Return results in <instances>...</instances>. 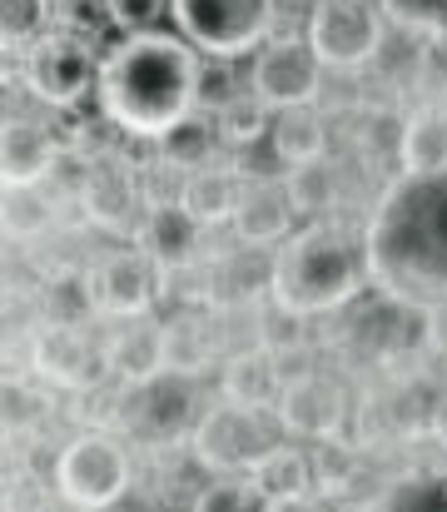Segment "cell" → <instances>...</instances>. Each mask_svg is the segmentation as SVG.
<instances>
[{
  "mask_svg": "<svg viewBox=\"0 0 447 512\" xmlns=\"http://www.w3.org/2000/svg\"><path fill=\"white\" fill-rule=\"evenodd\" d=\"M254 493L264 498V508H298L313 488V458L298 443H269L254 468H249Z\"/></svg>",
  "mask_w": 447,
  "mask_h": 512,
  "instance_id": "d6986e66",
  "label": "cell"
},
{
  "mask_svg": "<svg viewBox=\"0 0 447 512\" xmlns=\"http://www.w3.org/2000/svg\"><path fill=\"white\" fill-rule=\"evenodd\" d=\"M239 194H244V179L229 165H199L179 179V204L204 224V229H219V224H234V209H239Z\"/></svg>",
  "mask_w": 447,
  "mask_h": 512,
  "instance_id": "44dd1931",
  "label": "cell"
},
{
  "mask_svg": "<svg viewBox=\"0 0 447 512\" xmlns=\"http://www.w3.org/2000/svg\"><path fill=\"white\" fill-rule=\"evenodd\" d=\"M209 358H214V339H209V324L199 314H174L164 324V368L169 373L204 378Z\"/></svg>",
  "mask_w": 447,
  "mask_h": 512,
  "instance_id": "d4e9b609",
  "label": "cell"
},
{
  "mask_svg": "<svg viewBox=\"0 0 447 512\" xmlns=\"http://www.w3.org/2000/svg\"><path fill=\"white\" fill-rule=\"evenodd\" d=\"M373 508H447V483L438 473H413L393 493L373 498Z\"/></svg>",
  "mask_w": 447,
  "mask_h": 512,
  "instance_id": "4dcf8cb0",
  "label": "cell"
},
{
  "mask_svg": "<svg viewBox=\"0 0 447 512\" xmlns=\"http://www.w3.org/2000/svg\"><path fill=\"white\" fill-rule=\"evenodd\" d=\"M30 373L40 383L85 393L105 373V348H95V343L85 339V324H55V319H45L30 334Z\"/></svg>",
  "mask_w": 447,
  "mask_h": 512,
  "instance_id": "7c38bea8",
  "label": "cell"
},
{
  "mask_svg": "<svg viewBox=\"0 0 447 512\" xmlns=\"http://www.w3.org/2000/svg\"><path fill=\"white\" fill-rule=\"evenodd\" d=\"M274 423L294 438H338L343 428V388L323 373H298V378H284V393L274 403Z\"/></svg>",
  "mask_w": 447,
  "mask_h": 512,
  "instance_id": "4fadbf2b",
  "label": "cell"
},
{
  "mask_svg": "<svg viewBox=\"0 0 447 512\" xmlns=\"http://www.w3.org/2000/svg\"><path fill=\"white\" fill-rule=\"evenodd\" d=\"M169 0H105V15L110 25H120L125 35H140V30H154L159 15H164Z\"/></svg>",
  "mask_w": 447,
  "mask_h": 512,
  "instance_id": "836d02e7",
  "label": "cell"
},
{
  "mask_svg": "<svg viewBox=\"0 0 447 512\" xmlns=\"http://www.w3.org/2000/svg\"><path fill=\"white\" fill-rule=\"evenodd\" d=\"M90 289H95V309L105 319H140L154 309L159 289H164V269L159 259L149 254L145 244H125V249H110L95 274H90Z\"/></svg>",
  "mask_w": 447,
  "mask_h": 512,
  "instance_id": "8fae6325",
  "label": "cell"
},
{
  "mask_svg": "<svg viewBox=\"0 0 447 512\" xmlns=\"http://www.w3.org/2000/svg\"><path fill=\"white\" fill-rule=\"evenodd\" d=\"M194 383L199 378H184V373H159L140 388H125V408H120V423L154 448H169L179 438L194 433L199 423V398H194Z\"/></svg>",
  "mask_w": 447,
  "mask_h": 512,
  "instance_id": "9c48e42d",
  "label": "cell"
},
{
  "mask_svg": "<svg viewBox=\"0 0 447 512\" xmlns=\"http://www.w3.org/2000/svg\"><path fill=\"white\" fill-rule=\"evenodd\" d=\"M45 35H50V0H5V45L15 55H25Z\"/></svg>",
  "mask_w": 447,
  "mask_h": 512,
  "instance_id": "f546056e",
  "label": "cell"
},
{
  "mask_svg": "<svg viewBox=\"0 0 447 512\" xmlns=\"http://www.w3.org/2000/svg\"><path fill=\"white\" fill-rule=\"evenodd\" d=\"M40 304H45V319H55V324H85L90 314H100L90 279H75V274H60V279L45 289Z\"/></svg>",
  "mask_w": 447,
  "mask_h": 512,
  "instance_id": "83f0119b",
  "label": "cell"
},
{
  "mask_svg": "<svg viewBox=\"0 0 447 512\" xmlns=\"http://www.w3.org/2000/svg\"><path fill=\"white\" fill-rule=\"evenodd\" d=\"M373 284L403 309L447 304V174L403 170L373 204L368 229Z\"/></svg>",
  "mask_w": 447,
  "mask_h": 512,
  "instance_id": "6da1fadb",
  "label": "cell"
},
{
  "mask_svg": "<svg viewBox=\"0 0 447 512\" xmlns=\"http://www.w3.org/2000/svg\"><path fill=\"white\" fill-rule=\"evenodd\" d=\"M105 373L125 388H140L149 378L169 373L164 368V324H154L149 314L115 319V334L105 343Z\"/></svg>",
  "mask_w": 447,
  "mask_h": 512,
  "instance_id": "e0dca14e",
  "label": "cell"
},
{
  "mask_svg": "<svg viewBox=\"0 0 447 512\" xmlns=\"http://www.w3.org/2000/svg\"><path fill=\"white\" fill-rule=\"evenodd\" d=\"M234 60H219V55H204V75H199V110H224L234 95H244L239 85H234Z\"/></svg>",
  "mask_w": 447,
  "mask_h": 512,
  "instance_id": "1f68e13d",
  "label": "cell"
},
{
  "mask_svg": "<svg viewBox=\"0 0 447 512\" xmlns=\"http://www.w3.org/2000/svg\"><path fill=\"white\" fill-rule=\"evenodd\" d=\"M219 135H224V145H234V150H249V145H259V140H269V130H274V105L269 100H259L254 90L249 95H234L219 115Z\"/></svg>",
  "mask_w": 447,
  "mask_h": 512,
  "instance_id": "484cf974",
  "label": "cell"
},
{
  "mask_svg": "<svg viewBox=\"0 0 447 512\" xmlns=\"http://www.w3.org/2000/svg\"><path fill=\"white\" fill-rule=\"evenodd\" d=\"M269 428H264V413L259 408H239V403H209L189 433V448H194V463L229 478V473H249L254 458L269 448Z\"/></svg>",
  "mask_w": 447,
  "mask_h": 512,
  "instance_id": "ba28073f",
  "label": "cell"
},
{
  "mask_svg": "<svg viewBox=\"0 0 447 512\" xmlns=\"http://www.w3.org/2000/svg\"><path fill=\"white\" fill-rule=\"evenodd\" d=\"M398 160L413 174H447V110H413L398 135Z\"/></svg>",
  "mask_w": 447,
  "mask_h": 512,
  "instance_id": "603a6c76",
  "label": "cell"
},
{
  "mask_svg": "<svg viewBox=\"0 0 447 512\" xmlns=\"http://www.w3.org/2000/svg\"><path fill=\"white\" fill-rule=\"evenodd\" d=\"M219 393L239 408H259V413H274L279 393H284V368L269 348H249V353H234L224 363V378H219Z\"/></svg>",
  "mask_w": 447,
  "mask_h": 512,
  "instance_id": "ffe728a7",
  "label": "cell"
},
{
  "mask_svg": "<svg viewBox=\"0 0 447 512\" xmlns=\"http://www.w3.org/2000/svg\"><path fill=\"white\" fill-rule=\"evenodd\" d=\"M269 150L279 165H308L328 155V125L313 105L294 110H274V130H269Z\"/></svg>",
  "mask_w": 447,
  "mask_h": 512,
  "instance_id": "7402d4cb",
  "label": "cell"
},
{
  "mask_svg": "<svg viewBox=\"0 0 447 512\" xmlns=\"http://www.w3.org/2000/svg\"><path fill=\"white\" fill-rule=\"evenodd\" d=\"M60 165V140L50 125H35L25 115L5 120V189H35Z\"/></svg>",
  "mask_w": 447,
  "mask_h": 512,
  "instance_id": "ac0fdd59",
  "label": "cell"
},
{
  "mask_svg": "<svg viewBox=\"0 0 447 512\" xmlns=\"http://www.w3.org/2000/svg\"><path fill=\"white\" fill-rule=\"evenodd\" d=\"M135 239L159 259L164 274H174V269H194V264H199L204 224H199L179 199H149L145 219H140V229H135Z\"/></svg>",
  "mask_w": 447,
  "mask_h": 512,
  "instance_id": "2e32d148",
  "label": "cell"
},
{
  "mask_svg": "<svg viewBox=\"0 0 447 512\" xmlns=\"http://www.w3.org/2000/svg\"><path fill=\"white\" fill-rule=\"evenodd\" d=\"M289 194H294L298 214H313L323 219L333 204H338V174L328 170L323 160H308V165H289Z\"/></svg>",
  "mask_w": 447,
  "mask_h": 512,
  "instance_id": "4316f807",
  "label": "cell"
},
{
  "mask_svg": "<svg viewBox=\"0 0 447 512\" xmlns=\"http://www.w3.org/2000/svg\"><path fill=\"white\" fill-rule=\"evenodd\" d=\"M204 50L189 35L169 30H140L125 35L105 60L95 80L100 115L130 135V140H164L179 120L199 110V75Z\"/></svg>",
  "mask_w": 447,
  "mask_h": 512,
  "instance_id": "7a4b0ae2",
  "label": "cell"
},
{
  "mask_svg": "<svg viewBox=\"0 0 447 512\" xmlns=\"http://www.w3.org/2000/svg\"><path fill=\"white\" fill-rule=\"evenodd\" d=\"M308 40L328 70H363L388 40V15L378 0H313Z\"/></svg>",
  "mask_w": 447,
  "mask_h": 512,
  "instance_id": "8992f818",
  "label": "cell"
},
{
  "mask_svg": "<svg viewBox=\"0 0 447 512\" xmlns=\"http://www.w3.org/2000/svg\"><path fill=\"white\" fill-rule=\"evenodd\" d=\"M294 194H289V179H274V174H254L244 179V194H239V209H234V234L254 249H279L289 234H294Z\"/></svg>",
  "mask_w": 447,
  "mask_h": 512,
  "instance_id": "9a60e30c",
  "label": "cell"
},
{
  "mask_svg": "<svg viewBox=\"0 0 447 512\" xmlns=\"http://www.w3.org/2000/svg\"><path fill=\"white\" fill-rule=\"evenodd\" d=\"M45 224H50V204H45L40 184L35 189H5V234L15 244L45 234Z\"/></svg>",
  "mask_w": 447,
  "mask_h": 512,
  "instance_id": "f1b7e54d",
  "label": "cell"
},
{
  "mask_svg": "<svg viewBox=\"0 0 447 512\" xmlns=\"http://www.w3.org/2000/svg\"><path fill=\"white\" fill-rule=\"evenodd\" d=\"M363 284H373L368 244L338 219H313L308 229H294L269 264V299L289 319H318L348 309Z\"/></svg>",
  "mask_w": 447,
  "mask_h": 512,
  "instance_id": "3957f363",
  "label": "cell"
},
{
  "mask_svg": "<svg viewBox=\"0 0 447 512\" xmlns=\"http://www.w3.org/2000/svg\"><path fill=\"white\" fill-rule=\"evenodd\" d=\"M169 15L204 55L239 60L274 35L279 0H169Z\"/></svg>",
  "mask_w": 447,
  "mask_h": 512,
  "instance_id": "5b68a950",
  "label": "cell"
},
{
  "mask_svg": "<svg viewBox=\"0 0 447 512\" xmlns=\"http://www.w3.org/2000/svg\"><path fill=\"white\" fill-rule=\"evenodd\" d=\"M20 60H25V65H20L25 90H30L40 105H50V110H75V105L90 95V85L100 80L90 50H85L75 35H60V30H50L45 40H35Z\"/></svg>",
  "mask_w": 447,
  "mask_h": 512,
  "instance_id": "30bf717a",
  "label": "cell"
},
{
  "mask_svg": "<svg viewBox=\"0 0 447 512\" xmlns=\"http://www.w3.org/2000/svg\"><path fill=\"white\" fill-rule=\"evenodd\" d=\"M199 508L204 512H244V508H264V498L254 493V483H249V488H239V483H219V488H209V493L199 498Z\"/></svg>",
  "mask_w": 447,
  "mask_h": 512,
  "instance_id": "e575fe53",
  "label": "cell"
},
{
  "mask_svg": "<svg viewBox=\"0 0 447 512\" xmlns=\"http://www.w3.org/2000/svg\"><path fill=\"white\" fill-rule=\"evenodd\" d=\"M145 189H140V174L130 170L125 160H95L85 184H80V209L90 214L95 229L105 234H130L140 229L135 214L145 209Z\"/></svg>",
  "mask_w": 447,
  "mask_h": 512,
  "instance_id": "5bb4252c",
  "label": "cell"
},
{
  "mask_svg": "<svg viewBox=\"0 0 447 512\" xmlns=\"http://www.w3.org/2000/svg\"><path fill=\"white\" fill-rule=\"evenodd\" d=\"M224 135H219V120H204V110H194L189 120H179L164 140H154L159 145V165L174 174H189L199 170V165H214V145H219Z\"/></svg>",
  "mask_w": 447,
  "mask_h": 512,
  "instance_id": "cb8c5ba5",
  "label": "cell"
},
{
  "mask_svg": "<svg viewBox=\"0 0 447 512\" xmlns=\"http://www.w3.org/2000/svg\"><path fill=\"white\" fill-rule=\"evenodd\" d=\"M348 478H353V453L338 448L333 438H323L318 453H313V483H318V493H338Z\"/></svg>",
  "mask_w": 447,
  "mask_h": 512,
  "instance_id": "d6a6232c",
  "label": "cell"
},
{
  "mask_svg": "<svg viewBox=\"0 0 447 512\" xmlns=\"http://www.w3.org/2000/svg\"><path fill=\"white\" fill-rule=\"evenodd\" d=\"M323 55L313 50V40L303 35H269L254 50L249 65V90L259 100H269L274 110H294V105H318L323 95Z\"/></svg>",
  "mask_w": 447,
  "mask_h": 512,
  "instance_id": "52a82bcc",
  "label": "cell"
},
{
  "mask_svg": "<svg viewBox=\"0 0 447 512\" xmlns=\"http://www.w3.org/2000/svg\"><path fill=\"white\" fill-rule=\"evenodd\" d=\"M30 408H35V403H30V388H25V383H10V433H25V428L35 423Z\"/></svg>",
  "mask_w": 447,
  "mask_h": 512,
  "instance_id": "d590c367",
  "label": "cell"
},
{
  "mask_svg": "<svg viewBox=\"0 0 447 512\" xmlns=\"http://www.w3.org/2000/svg\"><path fill=\"white\" fill-rule=\"evenodd\" d=\"M135 483V463L130 448L110 433V428H90L80 438H70L55 458V493L60 503L85 512H105L115 503H125Z\"/></svg>",
  "mask_w": 447,
  "mask_h": 512,
  "instance_id": "277c9868",
  "label": "cell"
}]
</instances>
